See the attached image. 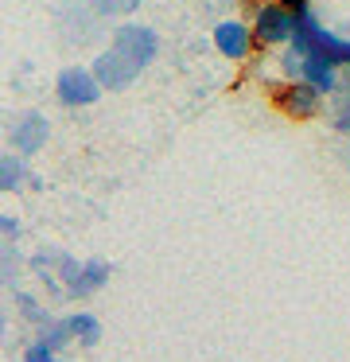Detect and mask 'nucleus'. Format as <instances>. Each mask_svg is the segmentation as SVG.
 <instances>
[{"mask_svg":"<svg viewBox=\"0 0 350 362\" xmlns=\"http://www.w3.org/2000/svg\"><path fill=\"white\" fill-rule=\"evenodd\" d=\"M280 4H288V8H292V12H300V8H308L311 0H280Z\"/></svg>","mask_w":350,"mask_h":362,"instance_id":"17","label":"nucleus"},{"mask_svg":"<svg viewBox=\"0 0 350 362\" xmlns=\"http://www.w3.org/2000/svg\"><path fill=\"white\" fill-rule=\"evenodd\" d=\"M47 141H51V121H47V113H39V110L20 113V117L12 121V129H8V148L20 152V156L43 152Z\"/></svg>","mask_w":350,"mask_h":362,"instance_id":"6","label":"nucleus"},{"mask_svg":"<svg viewBox=\"0 0 350 362\" xmlns=\"http://www.w3.org/2000/svg\"><path fill=\"white\" fill-rule=\"evenodd\" d=\"M296 12L280 0H264L261 8L253 12V35H257V47H288L296 40Z\"/></svg>","mask_w":350,"mask_h":362,"instance_id":"1","label":"nucleus"},{"mask_svg":"<svg viewBox=\"0 0 350 362\" xmlns=\"http://www.w3.org/2000/svg\"><path fill=\"white\" fill-rule=\"evenodd\" d=\"M331 129L342 136H350V98L339 94V102L331 105Z\"/></svg>","mask_w":350,"mask_h":362,"instance_id":"15","label":"nucleus"},{"mask_svg":"<svg viewBox=\"0 0 350 362\" xmlns=\"http://www.w3.org/2000/svg\"><path fill=\"white\" fill-rule=\"evenodd\" d=\"M62 320H66V327H70V335H74L78 346H98V339H101V320H98L93 312H66Z\"/></svg>","mask_w":350,"mask_h":362,"instance_id":"10","label":"nucleus"},{"mask_svg":"<svg viewBox=\"0 0 350 362\" xmlns=\"http://www.w3.org/2000/svg\"><path fill=\"white\" fill-rule=\"evenodd\" d=\"M109 43H113L124 59H132L140 71H148V66L156 63V55H160V35L148 24H117Z\"/></svg>","mask_w":350,"mask_h":362,"instance_id":"3","label":"nucleus"},{"mask_svg":"<svg viewBox=\"0 0 350 362\" xmlns=\"http://www.w3.org/2000/svg\"><path fill=\"white\" fill-rule=\"evenodd\" d=\"M238 4H241V8H249V12H257V8L264 4V0H238Z\"/></svg>","mask_w":350,"mask_h":362,"instance_id":"18","label":"nucleus"},{"mask_svg":"<svg viewBox=\"0 0 350 362\" xmlns=\"http://www.w3.org/2000/svg\"><path fill=\"white\" fill-rule=\"evenodd\" d=\"M93 74H98V82H101L105 90H124V86H132V82H136L144 71H140L132 59H124L121 51L109 43V47L101 51L98 59H93Z\"/></svg>","mask_w":350,"mask_h":362,"instance_id":"7","label":"nucleus"},{"mask_svg":"<svg viewBox=\"0 0 350 362\" xmlns=\"http://www.w3.org/2000/svg\"><path fill=\"white\" fill-rule=\"evenodd\" d=\"M23 180H31L28 175V156H20V152L8 148L4 156H0V191H20Z\"/></svg>","mask_w":350,"mask_h":362,"instance_id":"11","label":"nucleus"},{"mask_svg":"<svg viewBox=\"0 0 350 362\" xmlns=\"http://www.w3.org/2000/svg\"><path fill=\"white\" fill-rule=\"evenodd\" d=\"M16 308H20V315H23V320H31L35 327H43V323L54 320L51 312H43V308H39L35 296H28V292H16Z\"/></svg>","mask_w":350,"mask_h":362,"instance_id":"13","label":"nucleus"},{"mask_svg":"<svg viewBox=\"0 0 350 362\" xmlns=\"http://www.w3.org/2000/svg\"><path fill=\"white\" fill-rule=\"evenodd\" d=\"M0 234H4V242H20V222L12 214H0Z\"/></svg>","mask_w":350,"mask_h":362,"instance_id":"16","label":"nucleus"},{"mask_svg":"<svg viewBox=\"0 0 350 362\" xmlns=\"http://www.w3.org/2000/svg\"><path fill=\"white\" fill-rule=\"evenodd\" d=\"M23 362H59V351H54L47 339L35 335V339L28 343V351H23Z\"/></svg>","mask_w":350,"mask_h":362,"instance_id":"14","label":"nucleus"},{"mask_svg":"<svg viewBox=\"0 0 350 362\" xmlns=\"http://www.w3.org/2000/svg\"><path fill=\"white\" fill-rule=\"evenodd\" d=\"M210 40H214V51H218V55L230 59V63H245V59L253 55V47H257L253 24H245V20H238V16L218 20L214 32H210Z\"/></svg>","mask_w":350,"mask_h":362,"instance_id":"4","label":"nucleus"},{"mask_svg":"<svg viewBox=\"0 0 350 362\" xmlns=\"http://www.w3.org/2000/svg\"><path fill=\"white\" fill-rule=\"evenodd\" d=\"M109 261H101V257H90V261H82V269H78V276L70 281V288H66V296L70 300H90L93 292H101L109 284Z\"/></svg>","mask_w":350,"mask_h":362,"instance_id":"8","label":"nucleus"},{"mask_svg":"<svg viewBox=\"0 0 350 362\" xmlns=\"http://www.w3.org/2000/svg\"><path fill=\"white\" fill-rule=\"evenodd\" d=\"M323 90L319 86H311V82H303V78H288L284 86L276 90V105L284 110V117H292V121H311V117H319V110H323Z\"/></svg>","mask_w":350,"mask_h":362,"instance_id":"5","label":"nucleus"},{"mask_svg":"<svg viewBox=\"0 0 350 362\" xmlns=\"http://www.w3.org/2000/svg\"><path fill=\"white\" fill-rule=\"evenodd\" d=\"M303 82H311V86H319L323 94H339V82H342V66L334 63V59L327 55H315V51H308V59H303Z\"/></svg>","mask_w":350,"mask_h":362,"instance_id":"9","label":"nucleus"},{"mask_svg":"<svg viewBox=\"0 0 350 362\" xmlns=\"http://www.w3.org/2000/svg\"><path fill=\"white\" fill-rule=\"evenodd\" d=\"M101 94H105V86L98 82L93 66H62L54 78V98L62 110H90Z\"/></svg>","mask_w":350,"mask_h":362,"instance_id":"2","label":"nucleus"},{"mask_svg":"<svg viewBox=\"0 0 350 362\" xmlns=\"http://www.w3.org/2000/svg\"><path fill=\"white\" fill-rule=\"evenodd\" d=\"M140 4H144V0H86V8H90L98 20L132 16V12H140Z\"/></svg>","mask_w":350,"mask_h":362,"instance_id":"12","label":"nucleus"}]
</instances>
